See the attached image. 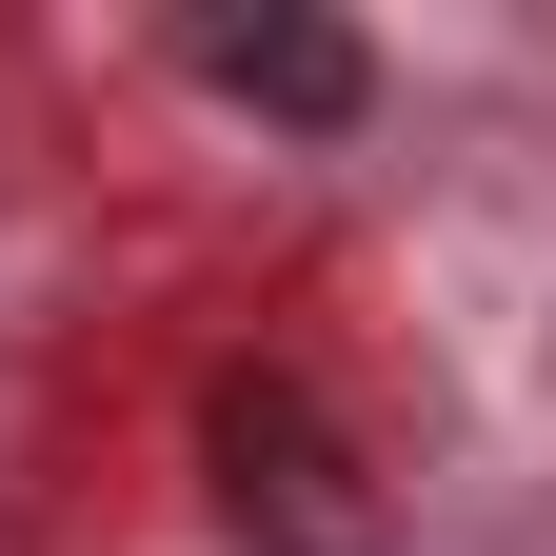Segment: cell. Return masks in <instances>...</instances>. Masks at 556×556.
<instances>
[{"label": "cell", "instance_id": "cell-1", "mask_svg": "<svg viewBox=\"0 0 556 556\" xmlns=\"http://www.w3.org/2000/svg\"><path fill=\"white\" fill-rule=\"evenodd\" d=\"M219 497L258 556H378V497H358V438L299 397V378H239L219 397Z\"/></svg>", "mask_w": 556, "mask_h": 556}, {"label": "cell", "instance_id": "cell-2", "mask_svg": "<svg viewBox=\"0 0 556 556\" xmlns=\"http://www.w3.org/2000/svg\"><path fill=\"white\" fill-rule=\"evenodd\" d=\"M199 80L258 100V119H358V100H378V60L338 40V21H199Z\"/></svg>", "mask_w": 556, "mask_h": 556}]
</instances>
